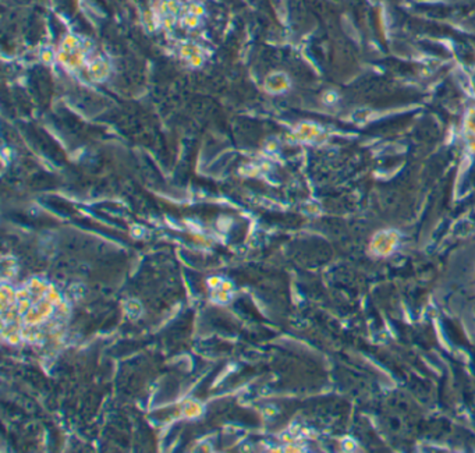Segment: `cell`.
<instances>
[{"mask_svg": "<svg viewBox=\"0 0 475 453\" xmlns=\"http://www.w3.org/2000/svg\"><path fill=\"white\" fill-rule=\"evenodd\" d=\"M266 89L270 92H282L283 89L288 87L287 78L283 74H272L269 78H266Z\"/></svg>", "mask_w": 475, "mask_h": 453, "instance_id": "7a4b0ae2", "label": "cell"}, {"mask_svg": "<svg viewBox=\"0 0 475 453\" xmlns=\"http://www.w3.org/2000/svg\"><path fill=\"white\" fill-rule=\"evenodd\" d=\"M181 22H183L186 27H188V28H194V27L198 25L199 17L198 16H195V14H191V13H188L187 11V13L184 14V17H183Z\"/></svg>", "mask_w": 475, "mask_h": 453, "instance_id": "3957f363", "label": "cell"}, {"mask_svg": "<svg viewBox=\"0 0 475 453\" xmlns=\"http://www.w3.org/2000/svg\"><path fill=\"white\" fill-rule=\"evenodd\" d=\"M88 73L89 77L95 81H102L103 78L109 76V65L102 60V59H95L91 60L88 63Z\"/></svg>", "mask_w": 475, "mask_h": 453, "instance_id": "6da1fadb", "label": "cell"}, {"mask_svg": "<svg viewBox=\"0 0 475 453\" xmlns=\"http://www.w3.org/2000/svg\"><path fill=\"white\" fill-rule=\"evenodd\" d=\"M187 60H188V63L194 67L201 66V65H202V62H204V59H202L201 53H197V55L191 56V57H190V59H187Z\"/></svg>", "mask_w": 475, "mask_h": 453, "instance_id": "277c9868", "label": "cell"}, {"mask_svg": "<svg viewBox=\"0 0 475 453\" xmlns=\"http://www.w3.org/2000/svg\"><path fill=\"white\" fill-rule=\"evenodd\" d=\"M188 13H191V14H195V16H201L202 13H204V7L201 6V4H198V3H194V4H191L190 7H188Z\"/></svg>", "mask_w": 475, "mask_h": 453, "instance_id": "5b68a950", "label": "cell"}]
</instances>
